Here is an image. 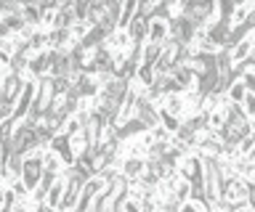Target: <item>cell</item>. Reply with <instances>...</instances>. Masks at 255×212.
<instances>
[{"mask_svg": "<svg viewBox=\"0 0 255 212\" xmlns=\"http://www.w3.org/2000/svg\"><path fill=\"white\" fill-rule=\"evenodd\" d=\"M135 120H141L149 130H154L159 128V109L151 106L146 98H138L135 101Z\"/></svg>", "mask_w": 255, "mask_h": 212, "instance_id": "cell-8", "label": "cell"}, {"mask_svg": "<svg viewBox=\"0 0 255 212\" xmlns=\"http://www.w3.org/2000/svg\"><path fill=\"white\" fill-rule=\"evenodd\" d=\"M183 19L194 29H205L213 21H221L218 16V3L215 0H191L183 5Z\"/></svg>", "mask_w": 255, "mask_h": 212, "instance_id": "cell-1", "label": "cell"}, {"mask_svg": "<svg viewBox=\"0 0 255 212\" xmlns=\"http://www.w3.org/2000/svg\"><path fill=\"white\" fill-rule=\"evenodd\" d=\"M72 11H75V19L80 24H85L88 11H91V0H75V3H72Z\"/></svg>", "mask_w": 255, "mask_h": 212, "instance_id": "cell-29", "label": "cell"}, {"mask_svg": "<svg viewBox=\"0 0 255 212\" xmlns=\"http://www.w3.org/2000/svg\"><path fill=\"white\" fill-rule=\"evenodd\" d=\"M226 98L231 101V104H237V106H242V101L247 98V90H245V85L239 82V80H234L231 82V88L226 90Z\"/></svg>", "mask_w": 255, "mask_h": 212, "instance_id": "cell-27", "label": "cell"}, {"mask_svg": "<svg viewBox=\"0 0 255 212\" xmlns=\"http://www.w3.org/2000/svg\"><path fill=\"white\" fill-rule=\"evenodd\" d=\"M128 37H130L133 43H146V37H149V21L141 19V16H135L130 24H128Z\"/></svg>", "mask_w": 255, "mask_h": 212, "instance_id": "cell-18", "label": "cell"}, {"mask_svg": "<svg viewBox=\"0 0 255 212\" xmlns=\"http://www.w3.org/2000/svg\"><path fill=\"white\" fill-rule=\"evenodd\" d=\"M253 138H255V133H253Z\"/></svg>", "mask_w": 255, "mask_h": 212, "instance_id": "cell-40", "label": "cell"}, {"mask_svg": "<svg viewBox=\"0 0 255 212\" xmlns=\"http://www.w3.org/2000/svg\"><path fill=\"white\" fill-rule=\"evenodd\" d=\"M91 109L101 117L104 122H112V120L117 117V112H120V104H117V101H112V98L107 96V93L101 90L99 96H96V98L91 101Z\"/></svg>", "mask_w": 255, "mask_h": 212, "instance_id": "cell-5", "label": "cell"}, {"mask_svg": "<svg viewBox=\"0 0 255 212\" xmlns=\"http://www.w3.org/2000/svg\"><path fill=\"white\" fill-rule=\"evenodd\" d=\"M115 207H117V212H141V202H135V199H130V196H125V199L115 202Z\"/></svg>", "mask_w": 255, "mask_h": 212, "instance_id": "cell-31", "label": "cell"}, {"mask_svg": "<svg viewBox=\"0 0 255 212\" xmlns=\"http://www.w3.org/2000/svg\"><path fill=\"white\" fill-rule=\"evenodd\" d=\"M167 29H170V37H167V40L175 43V45H189L191 40H194V32H197V29L191 27L183 16L170 19V21H167Z\"/></svg>", "mask_w": 255, "mask_h": 212, "instance_id": "cell-4", "label": "cell"}, {"mask_svg": "<svg viewBox=\"0 0 255 212\" xmlns=\"http://www.w3.org/2000/svg\"><path fill=\"white\" fill-rule=\"evenodd\" d=\"M154 77H157V72H154V67H146V64H141L138 67V74H135V80H138L143 88H151V82H154Z\"/></svg>", "mask_w": 255, "mask_h": 212, "instance_id": "cell-28", "label": "cell"}, {"mask_svg": "<svg viewBox=\"0 0 255 212\" xmlns=\"http://www.w3.org/2000/svg\"><path fill=\"white\" fill-rule=\"evenodd\" d=\"M253 146H255V138H253V136H247V138H242V143H239V154L245 156V154L250 151Z\"/></svg>", "mask_w": 255, "mask_h": 212, "instance_id": "cell-36", "label": "cell"}, {"mask_svg": "<svg viewBox=\"0 0 255 212\" xmlns=\"http://www.w3.org/2000/svg\"><path fill=\"white\" fill-rule=\"evenodd\" d=\"M107 3L109 0H91V11H88L85 24L88 27H99L104 21V13H107Z\"/></svg>", "mask_w": 255, "mask_h": 212, "instance_id": "cell-21", "label": "cell"}, {"mask_svg": "<svg viewBox=\"0 0 255 212\" xmlns=\"http://www.w3.org/2000/svg\"><path fill=\"white\" fill-rule=\"evenodd\" d=\"M229 212H253V207L250 204H239V207H231Z\"/></svg>", "mask_w": 255, "mask_h": 212, "instance_id": "cell-37", "label": "cell"}, {"mask_svg": "<svg viewBox=\"0 0 255 212\" xmlns=\"http://www.w3.org/2000/svg\"><path fill=\"white\" fill-rule=\"evenodd\" d=\"M239 82L245 85L247 93H253V96H255V74H253V72H245L242 77H239Z\"/></svg>", "mask_w": 255, "mask_h": 212, "instance_id": "cell-35", "label": "cell"}, {"mask_svg": "<svg viewBox=\"0 0 255 212\" xmlns=\"http://www.w3.org/2000/svg\"><path fill=\"white\" fill-rule=\"evenodd\" d=\"M8 191H11L16 199H29V188L21 183V178H19V180H13V183L8 186Z\"/></svg>", "mask_w": 255, "mask_h": 212, "instance_id": "cell-33", "label": "cell"}, {"mask_svg": "<svg viewBox=\"0 0 255 212\" xmlns=\"http://www.w3.org/2000/svg\"><path fill=\"white\" fill-rule=\"evenodd\" d=\"M157 11H159V3H157V0H138V13H135V16L151 21V19L157 16Z\"/></svg>", "mask_w": 255, "mask_h": 212, "instance_id": "cell-26", "label": "cell"}, {"mask_svg": "<svg viewBox=\"0 0 255 212\" xmlns=\"http://www.w3.org/2000/svg\"><path fill=\"white\" fill-rule=\"evenodd\" d=\"M21 8H24V0H0V19L5 16H21Z\"/></svg>", "mask_w": 255, "mask_h": 212, "instance_id": "cell-25", "label": "cell"}, {"mask_svg": "<svg viewBox=\"0 0 255 212\" xmlns=\"http://www.w3.org/2000/svg\"><path fill=\"white\" fill-rule=\"evenodd\" d=\"M128 85H130V82L123 80V77H112V80H109L107 85H104L101 90L107 93V96H109L112 101H117V104L123 106V101H125V96H128Z\"/></svg>", "mask_w": 255, "mask_h": 212, "instance_id": "cell-14", "label": "cell"}, {"mask_svg": "<svg viewBox=\"0 0 255 212\" xmlns=\"http://www.w3.org/2000/svg\"><path fill=\"white\" fill-rule=\"evenodd\" d=\"M77 85V90H80V98L83 101H93L96 96L101 93V85H99V80H96L93 74H80V80L75 82Z\"/></svg>", "mask_w": 255, "mask_h": 212, "instance_id": "cell-12", "label": "cell"}, {"mask_svg": "<svg viewBox=\"0 0 255 212\" xmlns=\"http://www.w3.org/2000/svg\"><path fill=\"white\" fill-rule=\"evenodd\" d=\"M43 148H37V151H29L24 156V164H21V183L29 188V194L35 191L40 186V180H43Z\"/></svg>", "mask_w": 255, "mask_h": 212, "instance_id": "cell-2", "label": "cell"}, {"mask_svg": "<svg viewBox=\"0 0 255 212\" xmlns=\"http://www.w3.org/2000/svg\"><path fill=\"white\" fill-rule=\"evenodd\" d=\"M247 196H250V183L245 178H231L223 183V191H221V199L231 204V207H239V204H247Z\"/></svg>", "mask_w": 255, "mask_h": 212, "instance_id": "cell-3", "label": "cell"}, {"mask_svg": "<svg viewBox=\"0 0 255 212\" xmlns=\"http://www.w3.org/2000/svg\"><path fill=\"white\" fill-rule=\"evenodd\" d=\"M128 191H130V180H128V178L123 175V172H117V175H115V178H112L109 183H107V196H109L112 202L125 199Z\"/></svg>", "mask_w": 255, "mask_h": 212, "instance_id": "cell-11", "label": "cell"}, {"mask_svg": "<svg viewBox=\"0 0 255 212\" xmlns=\"http://www.w3.org/2000/svg\"><path fill=\"white\" fill-rule=\"evenodd\" d=\"M162 51H165V45H159V43H143V48H141V64H146V67H154L159 56H162Z\"/></svg>", "mask_w": 255, "mask_h": 212, "instance_id": "cell-20", "label": "cell"}, {"mask_svg": "<svg viewBox=\"0 0 255 212\" xmlns=\"http://www.w3.org/2000/svg\"><path fill=\"white\" fill-rule=\"evenodd\" d=\"M61 199H64V180L59 178L56 183L51 186V191L45 194V204L48 207H53L56 212H59V204H61Z\"/></svg>", "mask_w": 255, "mask_h": 212, "instance_id": "cell-23", "label": "cell"}, {"mask_svg": "<svg viewBox=\"0 0 255 212\" xmlns=\"http://www.w3.org/2000/svg\"><path fill=\"white\" fill-rule=\"evenodd\" d=\"M24 77L21 74H13V72H8L3 80H0V90H3V98L5 101H11V104H16L21 96V90H24Z\"/></svg>", "mask_w": 255, "mask_h": 212, "instance_id": "cell-7", "label": "cell"}, {"mask_svg": "<svg viewBox=\"0 0 255 212\" xmlns=\"http://www.w3.org/2000/svg\"><path fill=\"white\" fill-rule=\"evenodd\" d=\"M143 170H146V159H138V156H125L123 159V167H120V172L130 180H138L143 175Z\"/></svg>", "mask_w": 255, "mask_h": 212, "instance_id": "cell-15", "label": "cell"}, {"mask_svg": "<svg viewBox=\"0 0 255 212\" xmlns=\"http://www.w3.org/2000/svg\"><path fill=\"white\" fill-rule=\"evenodd\" d=\"M48 148L59 156L64 167H75V162H77V154L72 151V146H69V138L67 136H56L51 143H48Z\"/></svg>", "mask_w": 255, "mask_h": 212, "instance_id": "cell-6", "label": "cell"}, {"mask_svg": "<svg viewBox=\"0 0 255 212\" xmlns=\"http://www.w3.org/2000/svg\"><path fill=\"white\" fill-rule=\"evenodd\" d=\"M61 170H64L61 159L51 151V148H48V151L43 154V172H51V175H61Z\"/></svg>", "mask_w": 255, "mask_h": 212, "instance_id": "cell-24", "label": "cell"}, {"mask_svg": "<svg viewBox=\"0 0 255 212\" xmlns=\"http://www.w3.org/2000/svg\"><path fill=\"white\" fill-rule=\"evenodd\" d=\"M69 212H77V210H69Z\"/></svg>", "mask_w": 255, "mask_h": 212, "instance_id": "cell-39", "label": "cell"}, {"mask_svg": "<svg viewBox=\"0 0 255 212\" xmlns=\"http://www.w3.org/2000/svg\"><path fill=\"white\" fill-rule=\"evenodd\" d=\"M159 112H165V114H170V117H178V120H183V114H186V98H183V96H167Z\"/></svg>", "mask_w": 255, "mask_h": 212, "instance_id": "cell-19", "label": "cell"}, {"mask_svg": "<svg viewBox=\"0 0 255 212\" xmlns=\"http://www.w3.org/2000/svg\"><path fill=\"white\" fill-rule=\"evenodd\" d=\"M21 16L27 21V27H35V29H43V13H40V5L37 0H27L21 8Z\"/></svg>", "mask_w": 255, "mask_h": 212, "instance_id": "cell-17", "label": "cell"}, {"mask_svg": "<svg viewBox=\"0 0 255 212\" xmlns=\"http://www.w3.org/2000/svg\"><path fill=\"white\" fill-rule=\"evenodd\" d=\"M183 204L175 199V196H170V199H162L159 202V212H181Z\"/></svg>", "mask_w": 255, "mask_h": 212, "instance_id": "cell-34", "label": "cell"}, {"mask_svg": "<svg viewBox=\"0 0 255 212\" xmlns=\"http://www.w3.org/2000/svg\"><path fill=\"white\" fill-rule=\"evenodd\" d=\"M107 51L109 53H125V51H130V45H133V40L128 37V29H117V32H112L109 37H107Z\"/></svg>", "mask_w": 255, "mask_h": 212, "instance_id": "cell-13", "label": "cell"}, {"mask_svg": "<svg viewBox=\"0 0 255 212\" xmlns=\"http://www.w3.org/2000/svg\"><path fill=\"white\" fill-rule=\"evenodd\" d=\"M229 53H231V64H245V61L250 59V53H253V43L245 37V40H242V43H237Z\"/></svg>", "mask_w": 255, "mask_h": 212, "instance_id": "cell-22", "label": "cell"}, {"mask_svg": "<svg viewBox=\"0 0 255 212\" xmlns=\"http://www.w3.org/2000/svg\"><path fill=\"white\" fill-rule=\"evenodd\" d=\"M245 159L255 164V146H253V148H250V151H247V154H245Z\"/></svg>", "mask_w": 255, "mask_h": 212, "instance_id": "cell-38", "label": "cell"}, {"mask_svg": "<svg viewBox=\"0 0 255 212\" xmlns=\"http://www.w3.org/2000/svg\"><path fill=\"white\" fill-rule=\"evenodd\" d=\"M143 133H149V128L141 120H135V117H133V120H128L123 128H117V141H120V143H128V141H133V138H141Z\"/></svg>", "mask_w": 255, "mask_h": 212, "instance_id": "cell-10", "label": "cell"}, {"mask_svg": "<svg viewBox=\"0 0 255 212\" xmlns=\"http://www.w3.org/2000/svg\"><path fill=\"white\" fill-rule=\"evenodd\" d=\"M69 146H72V151H75V154H83V151H85V148H88V141H85V133H83V130H80V133H77V136H72V138H69Z\"/></svg>", "mask_w": 255, "mask_h": 212, "instance_id": "cell-32", "label": "cell"}, {"mask_svg": "<svg viewBox=\"0 0 255 212\" xmlns=\"http://www.w3.org/2000/svg\"><path fill=\"white\" fill-rule=\"evenodd\" d=\"M167 37H170L167 21H165V19H151V21H149V37H146V43H159V45H165Z\"/></svg>", "mask_w": 255, "mask_h": 212, "instance_id": "cell-16", "label": "cell"}, {"mask_svg": "<svg viewBox=\"0 0 255 212\" xmlns=\"http://www.w3.org/2000/svg\"><path fill=\"white\" fill-rule=\"evenodd\" d=\"M175 199H178L181 204H186V202H191V183L189 180H178V186H175Z\"/></svg>", "mask_w": 255, "mask_h": 212, "instance_id": "cell-30", "label": "cell"}, {"mask_svg": "<svg viewBox=\"0 0 255 212\" xmlns=\"http://www.w3.org/2000/svg\"><path fill=\"white\" fill-rule=\"evenodd\" d=\"M170 80H173V82H178L181 88H183V93L197 90V74L191 72L186 64H178V67H175L173 72H170Z\"/></svg>", "mask_w": 255, "mask_h": 212, "instance_id": "cell-9", "label": "cell"}]
</instances>
